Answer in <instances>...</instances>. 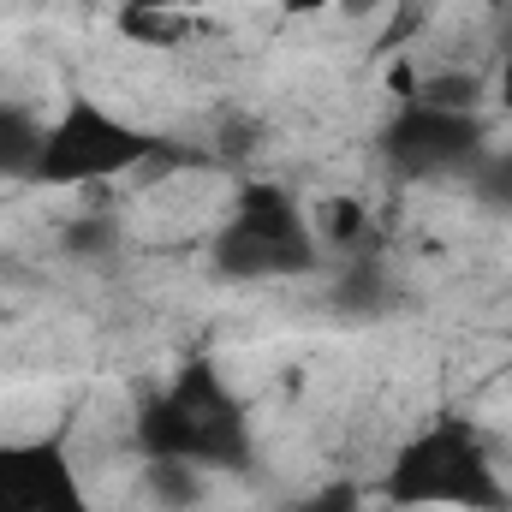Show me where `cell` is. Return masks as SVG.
Here are the masks:
<instances>
[{"label": "cell", "mask_w": 512, "mask_h": 512, "mask_svg": "<svg viewBox=\"0 0 512 512\" xmlns=\"http://www.w3.org/2000/svg\"><path fill=\"white\" fill-rule=\"evenodd\" d=\"M131 435H137V447L149 459H179V465H197L209 477L256 465L251 411H245V399L227 387V376L209 358L179 364L167 382L155 387L137 405Z\"/></svg>", "instance_id": "obj_1"}, {"label": "cell", "mask_w": 512, "mask_h": 512, "mask_svg": "<svg viewBox=\"0 0 512 512\" xmlns=\"http://www.w3.org/2000/svg\"><path fill=\"white\" fill-rule=\"evenodd\" d=\"M393 507H441V512H512V489L495 465V441L471 417H435L417 429L382 477Z\"/></svg>", "instance_id": "obj_2"}, {"label": "cell", "mask_w": 512, "mask_h": 512, "mask_svg": "<svg viewBox=\"0 0 512 512\" xmlns=\"http://www.w3.org/2000/svg\"><path fill=\"white\" fill-rule=\"evenodd\" d=\"M322 233L316 215L274 179L239 185L227 203L215 239H209V268L221 280H298L322 262Z\"/></svg>", "instance_id": "obj_3"}, {"label": "cell", "mask_w": 512, "mask_h": 512, "mask_svg": "<svg viewBox=\"0 0 512 512\" xmlns=\"http://www.w3.org/2000/svg\"><path fill=\"white\" fill-rule=\"evenodd\" d=\"M167 143L155 131L120 120L114 108L102 102H66L48 137H42V161H36V179L30 185H54V191H90V185H108V179H126L137 167L161 161Z\"/></svg>", "instance_id": "obj_4"}, {"label": "cell", "mask_w": 512, "mask_h": 512, "mask_svg": "<svg viewBox=\"0 0 512 512\" xmlns=\"http://www.w3.org/2000/svg\"><path fill=\"white\" fill-rule=\"evenodd\" d=\"M382 161L393 167V179L405 185H471L483 155L495 149L489 120L483 114H459V108H435L423 96H405L382 126Z\"/></svg>", "instance_id": "obj_5"}, {"label": "cell", "mask_w": 512, "mask_h": 512, "mask_svg": "<svg viewBox=\"0 0 512 512\" xmlns=\"http://www.w3.org/2000/svg\"><path fill=\"white\" fill-rule=\"evenodd\" d=\"M0 512H96L60 441H0Z\"/></svg>", "instance_id": "obj_6"}, {"label": "cell", "mask_w": 512, "mask_h": 512, "mask_svg": "<svg viewBox=\"0 0 512 512\" xmlns=\"http://www.w3.org/2000/svg\"><path fill=\"white\" fill-rule=\"evenodd\" d=\"M209 18L185 0H126L120 6V36L137 48H161V54H179L191 42H203Z\"/></svg>", "instance_id": "obj_7"}, {"label": "cell", "mask_w": 512, "mask_h": 512, "mask_svg": "<svg viewBox=\"0 0 512 512\" xmlns=\"http://www.w3.org/2000/svg\"><path fill=\"white\" fill-rule=\"evenodd\" d=\"M48 120H36L24 102H0V179H36Z\"/></svg>", "instance_id": "obj_8"}, {"label": "cell", "mask_w": 512, "mask_h": 512, "mask_svg": "<svg viewBox=\"0 0 512 512\" xmlns=\"http://www.w3.org/2000/svg\"><path fill=\"white\" fill-rule=\"evenodd\" d=\"M60 245L66 256H84V262H96V256H114L120 251V227H114V215H72L66 221V233H60Z\"/></svg>", "instance_id": "obj_9"}, {"label": "cell", "mask_w": 512, "mask_h": 512, "mask_svg": "<svg viewBox=\"0 0 512 512\" xmlns=\"http://www.w3.org/2000/svg\"><path fill=\"white\" fill-rule=\"evenodd\" d=\"M471 191H477L489 209L512 215V143H507V149H489V155H483V167H477Z\"/></svg>", "instance_id": "obj_10"}, {"label": "cell", "mask_w": 512, "mask_h": 512, "mask_svg": "<svg viewBox=\"0 0 512 512\" xmlns=\"http://www.w3.org/2000/svg\"><path fill=\"white\" fill-rule=\"evenodd\" d=\"M286 512H364V495H358L352 483H328V489H316V495H298Z\"/></svg>", "instance_id": "obj_11"}, {"label": "cell", "mask_w": 512, "mask_h": 512, "mask_svg": "<svg viewBox=\"0 0 512 512\" xmlns=\"http://www.w3.org/2000/svg\"><path fill=\"white\" fill-rule=\"evenodd\" d=\"M489 96L501 102V114H512V42L501 48V72L489 78Z\"/></svg>", "instance_id": "obj_12"}, {"label": "cell", "mask_w": 512, "mask_h": 512, "mask_svg": "<svg viewBox=\"0 0 512 512\" xmlns=\"http://www.w3.org/2000/svg\"><path fill=\"white\" fill-rule=\"evenodd\" d=\"M328 6H340V0H280L286 18H310V12H328Z\"/></svg>", "instance_id": "obj_13"}]
</instances>
